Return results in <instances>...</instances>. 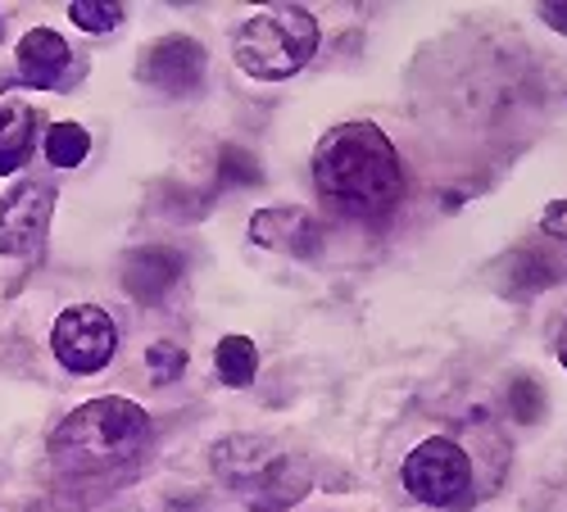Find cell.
<instances>
[{
    "label": "cell",
    "instance_id": "22",
    "mask_svg": "<svg viewBox=\"0 0 567 512\" xmlns=\"http://www.w3.org/2000/svg\"><path fill=\"white\" fill-rule=\"evenodd\" d=\"M558 363L567 367V322H563V327H558Z\"/></svg>",
    "mask_w": 567,
    "mask_h": 512
},
{
    "label": "cell",
    "instance_id": "18",
    "mask_svg": "<svg viewBox=\"0 0 567 512\" xmlns=\"http://www.w3.org/2000/svg\"><path fill=\"white\" fill-rule=\"evenodd\" d=\"M146 363H151V377L155 382H173V377H182V372H186V349L173 345V341H155L146 349Z\"/></svg>",
    "mask_w": 567,
    "mask_h": 512
},
{
    "label": "cell",
    "instance_id": "10",
    "mask_svg": "<svg viewBox=\"0 0 567 512\" xmlns=\"http://www.w3.org/2000/svg\"><path fill=\"white\" fill-rule=\"evenodd\" d=\"M177 282H182V254L177 250L151 245V250H136L123 263V291L141 304H159Z\"/></svg>",
    "mask_w": 567,
    "mask_h": 512
},
{
    "label": "cell",
    "instance_id": "9",
    "mask_svg": "<svg viewBox=\"0 0 567 512\" xmlns=\"http://www.w3.org/2000/svg\"><path fill=\"white\" fill-rule=\"evenodd\" d=\"M141 73H146V82H155L159 91H196L205 77V45L192 36H164L151 45Z\"/></svg>",
    "mask_w": 567,
    "mask_h": 512
},
{
    "label": "cell",
    "instance_id": "8",
    "mask_svg": "<svg viewBox=\"0 0 567 512\" xmlns=\"http://www.w3.org/2000/svg\"><path fill=\"white\" fill-rule=\"evenodd\" d=\"M250 241L277 254H296V259H313L322 250V222L309 209L296 205H277V209H259L250 218Z\"/></svg>",
    "mask_w": 567,
    "mask_h": 512
},
{
    "label": "cell",
    "instance_id": "5",
    "mask_svg": "<svg viewBox=\"0 0 567 512\" xmlns=\"http://www.w3.org/2000/svg\"><path fill=\"white\" fill-rule=\"evenodd\" d=\"M404 490L417 503H432V508H467L472 503V458L463 453V445L432 436L422 440L400 468Z\"/></svg>",
    "mask_w": 567,
    "mask_h": 512
},
{
    "label": "cell",
    "instance_id": "11",
    "mask_svg": "<svg viewBox=\"0 0 567 512\" xmlns=\"http://www.w3.org/2000/svg\"><path fill=\"white\" fill-rule=\"evenodd\" d=\"M69 64H73L69 41L51 28H32L19 41V73L28 77V86H64Z\"/></svg>",
    "mask_w": 567,
    "mask_h": 512
},
{
    "label": "cell",
    "instance_id": "14",
    "mask_svg": "<svg viewBox=\"0 0 567 512\" xmlns=\"http://www.w3.org/2000/svg\"><path fill=\"white\" fill-rule=\"evenodd\" d=\"M86 150H91V136L78 123H55L51 132H45V159H51L55 168H78L86 159Z\"/></svg>",
    "mask_w": 567,
    "mask_h": 512
},
{
    "label": "cell",
    "instance_id": "20",
    "mask_svg": "<svg viewBox=\"0 0 567 512\" xmlns=\"http://www.w3.org/2000/svg\"><path fill=\"white\" fill-rule=\"evenodd\" d=\"M540 227H545V237H563V241H567V200H554V205L545 209Z\"/></svg>",
    "mask_w": 567,
    "mask_h": 512
},
{
    "label": "cell",
    "instance_id": "19",
    "mask_svg": "<svg viewBox=\"0 0 567 512\" xmlns=\"http://www.w3.org/2000/svg\"><path fill=\"white\" fill-rule=\"evenodd\" d=\"M218 181H223V186H250V181H259V164H255L246 150L227 146V150L218 155Z\"/></svg>",
    "mask_w": 567,
    "mask_h": 512
},
{
    "label": "cell",
    "instance_id": "4",
    "mask_svg": "<svg viewBox=\"0 0 567 512\" xmlns=\"http://www.w3.org/2000/svg\"><path fill=\"white\" fill-rule=\"evenodd\" d=\"M313 51H318V19L300 6H277L246 19L231 45L236 64L264 82H281L300 73L313 60Z\"/></svg>",
    "mask_w": 567,
    "mask_h": 512
},
{
    "label": "cell",
    "instance_id": "21",
    "mask_svg": "<svg viewBox=\"0 0 567 512\" xmlns=\"http://www.w3.org/2000/svg\"><path fill=\"white\" fill-rule=\"evenodd\" d=\"M540 19L549 28H558V32H567V6H563V0H554V6H540Z\"/></svg>",
    "mask_w": 567,
    "mask_h": 512
},
{
    "label": "cell",
    "instance_id": "6",
    "mask_svg": "<svg viewBox=\"0 0 567 512\" xmlns=\"http://www.w3.org/2000/svg\"><path fill=\"white\" fill-rule=\"evenodd\" d=\"M51 349H55L64 372H73V377H91V372H101L118 354V327H114V317L105 309L73 304L55 317Z\"/></svg>",
    "mask_w": 567,
    "mask_h": 512
},
{
    "label": "cell",
    "instance_id": "17",
    "mask_svg": "<svg viewBox=\"0 0 567 512\" xmlns=\"http://www.w3.org/2000/svg\"><path fill=\"white\" fill-rule=\"evenodd\" d=\"M508 408H513L517 422H536V417L545 412V390H540L532 377H517V382L508 386Z\"/></svg>",
    "mask_w": 567,
    "mask_h": 512
},
{
    "label": "cell",
    "instance_id": "1",
    "mask_svg": "<svg viewBox=\"0 0 567 512\" xmlns=\"http://www.w3.org/2000/svg\"><path fill=\"white\" fill-rule=\"evenodd\" d=\"M318 191L350 213H386L404 200V164L377 123H341L318 142Z\"/></svg>",
    "mask_w": 567,
    "mask_h": 512
},
{
    "label": "cell",
    "instance_id": "3",
    "mask_svg": "<svg viewBox=\"0 0 567 512\" xmlns=\"http://www.w3.org/2000/svg\"><path fill=\"white\" fill-rule=\"evenodd\" d=\"M209 462L255 512H287L309 490L305 462L272 449L268 440H255V436H231V440L214 445Z\"/></svg>",
    "mask_w": 567,
    "mask_h": 512
},
{
    "label": "cell",
    "instance_id": "16",
    "mask_svg": "<svg viewBox=\"0 0 567 512\" xmlns=\"http://www.w3.org/2000/svg\"><path fill=\"white\" fill-rule=\"evenodd\" d=\"M540 263H549V259H540V254H532V250H523V254H513L508 259V286L513 291H536V286H549V268H540Z\"/></svg>",
    "mask_w": 567,
    "mask_h": 512
},
{
    "label": "cell",
    "instance_id": "12",
    "mask_svg": "<svg viewBox=\"0 0 567 512\" xmlns=\"http://www.w3.org/2000/svg\"><path fill=\"white\" fill-rule=\"evenodd\" d=\"M37 118H41V114L19 96V91L0 86V177L14 173V168L32 155Z\"/></svg>",
    "mask_w": 567,
    "mask_h": 512
},
{
    "label": "cell",
    "instance_id": "15",
    "mask_svg": "<svg viewBox=\"0 0 567 512\" xmlns=\"http://www.w3.org/2000/svg\"><path fill=\"white\" fill-rule=\"evenodd\" d=\"M69 19H73L82 32H110V28H118L123 10H118V6H105V0H73Z\"/></svg>",
    "mask_w": 567,
    "mask_h": 512
},
{
    "label": "cell",
    "instance_id": "2",
    "mask_svg": "<svg viewBox=\"0 0 567 512\" xmlns=\"http://www.w3.org/2000/svg\"><path fill=\"white\" fill-rule=\"evenodd\" d=\"M151 440V417L146 408H136L132 399H91L73 408L51 436V458L60 472H110L132 462Z\"/></svg>",
    "mask_w": 567,
    "mask_h": 512
},
{
    "label": "cell",
    "instance_id": "13",
    "mask_svg": "<svg viewBox=\"0 0 567 512\" xmlns=\"http://www.w3.org/2000/svg\"><path fill=\"white\" fill-rule=\"evenodd\" d=\"M214 367H218L223 386H250L255 372H259V354L246 336H223L218 349H214Z\"/></svg>",
    "mask_w": 567,
    "mask_h": 512
},
{
    "label": "cell",
    "instance_id": "7",
    "mask_svg": "<svg viewBox=\"0 0 567 512\" xmlns=\"http://www.w3.org/2000/svg\"><path fill=\"white\" fill-rule=\"evenodd\" d=\"M55 213V186L45 181H23L19 191L0 200V254H41L45 231H51Z\"/></svg>",
    "mask_w": 567,
    "mask_h": 512
}]
</instances>
